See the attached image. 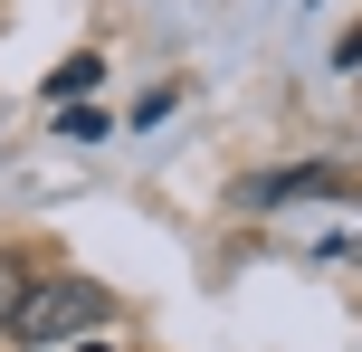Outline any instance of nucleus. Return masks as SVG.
I'll use <instances>...</instances> for the list:
<instances>
[{"label":"nucleus","mask_w":362,"mask_h":352,"mask_svg":"<svg viewBox=\"0 0 362 352\" xmlns=\"http://www.w3.org/2000/svg\"><path fill=\"white\" fill-rule=\"evenodd\" d=\"M115 315V296L95 277H57V286H29V305H19V324H10V343H76V334H95V324Z\"/></svg>","instance_id":"f257e3e1"},{"label":"nucleus","mask_w":362,"mask_h":352,"mask_svg":"<svg viewBox=\"0 0 362 352\" xmlns=\"http://www.w3.org/2000/svg\"><path fill=\"white\" fill-rule=\"evenodd\" d=\"M305 190H344V181H334V162H315V171H267L257 200H305Z\"/></svg>","instance_id":"f03ea898"},{"label":"nucleus","mask_w":362,"mask_h":352,"mask_svg":"<svg viewBox=\"0 0 362 352\" xmlns=\"http://www.w3.org/2000/svg\"><path fill=\"white\" fill-rule=\"evenodd\" d=\"M95 86H105V57H67V67L48 76V95H57V105H76V95H95Z\"/></svg>","instance_id":"7ed1b4c3"},{"label":"nucleus","mask_w":362,"mask_h":352,"mask_svg":"<svg viewBox=\"0 0 362 352\" xmlns=\"http://www.w3.org/2000/svg\"><path fill=\"white\" fill-rule=\"evenodd\" d=\"M19 305H29V257H10V248H0V334L19 324Z\"/></svg>","instance_id":"20e7f679"},{"label":"nucleus","mask_w":362,"mask_h":352,"mask_svg":"<svg viewBox=\"0 0 362 352\" xmlns=\"http://www.w3.org/2000/svg\"><path fill=\"white\" fill-rule=\"evenodd\" d=\"M86 352H105V343H86Z\"/></svg>","instance_id":"39448f33"}]
</instances>
